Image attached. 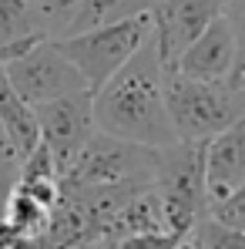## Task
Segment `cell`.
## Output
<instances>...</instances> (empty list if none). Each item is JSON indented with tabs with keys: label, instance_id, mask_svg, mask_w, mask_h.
<instances>
[{
	"label": "cell",
	"instance_id": "9a60e30c",
	"mask_svg": "<svg viewBox=\"0 0 245 249\" xmlns=\"http://www.w3.org/2000/svg\"><path fill=\"white\" fill-rule=\"evenodd\" d=\"M192 239H198L205 249H245V232L239 226L222 222L218 215H202L198 226L192 229Z\"/></svg>",
	"mask_w": 245,
	"mask_h": 249
},
{
	"label": "cell",
	"instance_id": "9c48e42d",
	"mask_svg": "<svg viewBox=\"0 0 245 249\" xmlns=\"http://www.w3.org/2000/svg\"><path fill=\"white\" fill-rule=\"evenodd\" d=\"M235 64H239V47H235L232 24H229L225 14H218L202 34L185 47V54L178 57V64L171 71H178L185 78H198V81H232Z\"/></svg>",
	"mask_w": 245,
	"mask_h": 249
},
{
	"label": "cell",
	"instance_id": "8fae6325",
	"mask_svg": "<svg viewBox=\"0 0 245 249\" xmlns=\"http://www.w3.org/2000/svg\"><path fill=\"white\" fill-rule=\"evenodd\" d=\"M47 34V0H0V57Z\"/></svg>",
	"mask_w": 245,
	"mask_h": 249
},
{
	"label": "cell",
	"instance_id": "30bf717a",
	"mask_svg": "<svg viewBox=\"0 0 245 249\" xmlns=\"http://www.w3.org/2000/svg\"><path fill=\"white\" fill-rule=\"evenodd\" d=\"M205 178H208V202L212 206L229 199L245 182V115L205 142Z\"/></svg>",
	"mask_w": 245,
	"mask_h": 249
},
{
	"label": "cell",
	"instance_id": "ba28073f",
	"mask_svg": "<svg viewBox=\"0 0 245 249\" xmlns=\"http://www.w3.org/2000/svg\"><path fill=\"white\" fill-rule=\"evenodd\" d=\"M225 10V0H155L151 20H155V44L164 68L171 71L185 47L202 34L205 27Z\"/></svg>",
	"mask_w": 245,
	"mask_h": 249
},
{
	"label": "cell",
	"instance_id": "277c9868",
	"mask_svg": "<svg viewBox=\"0 0 245 249\" xmlns=\"http://www.w3.org/2000/svg\"><path fill=\"white\" fill-rule=\"evenodd\" d=\"M158 148L98 131L81 155L64 168L61 182L78 189H145L155 185Z\"/></svg>",
	"mask_w": 245,
	"mask_h": 249
},
{
	"label": "cell",
	"instance_id": "7402d4cb",
	"mask_svg": "<svg viewBox=\"0 0 245 249\" xmlns=\"http://www.w3.org/2000/svg\"><path fill=\"white\" fill-rule=\"evenodd\" d=\"M175 249H205V246L198 243V239H192V236H185V239H178V243H175Z\"/></svg>",
	"mask_w": 245,
	"mask_h": 249
},
{
	"label": "cell",
	"instance_id": "ac0fdd59",
	"mask_svg": "<svg viewBox=\"0 0 245 249\" xmlns=\"http://www.w3.org/2000/svg\"><path fill=\"white\" fill-rule=\"evenodd\" d=\"M178 236L171 232H131V236H121L114 239L111 249H175Z\"/></svg>",
	"mask_w": 245,
	"mask_h": 249
},
{
	"label": "cell",
	"instance_id": "4fadbf2b",
	"mask_svg": "<svg viewBox=\"0 0 245 249\" xmlns=\"http://www.w3.org/2000/svg\"><path fill=\"white\" fill-rule=\"evenodd\" d=\"M155 0H81L71 27V31H87V27H98V24H111V20H121V17H131V14H145L151 10Z\"/></svg>",
	"mask_w": 245,
	"mask_h": 249
},
{
	"label": "cell",
	"instance_id": "3957f363",
	"mask_svg": "<svg viewBox=\"0 0 245 249\" xmlns=\"http://www.w3.org/2000/svg\"><path fill=\"white\" fill-rule=\"evenodd\" d=\"M151 34H155V20H151V10H145V14H131V17L111 20V24L87 27V31L61 34L57 44L78 64L87 88L98 91L111 74H118L124 64L151 41Z\"/></svg>",
	"mask_w": 245,
	"mask_h": 249
},
{
	"label": "cell",
	"instance_id": "8992f818",
	"mask_svg": "<svg viewBox=\"0 0 245 249\" xmlns=\"http://www.w3.org/2000/svg\"><path fill=\"white\" fill-rule=\"evenodd\" d=\"M7 78L17 88V94L37 108L44 101L74 94V91H87V81L78 71V64L61 51L57 37H37L34 44L14 51L10 57H3Z\"/></svg>",
	"mask_w": 245,
	"mask_h": 249
},
{
	"label": "cell",
	"instance_id": "5bb4252c",
	"mask_svg": "<svg viewBox=\"0 0 245 249\" xmlns=\"http://www.w3.org/2000/svg\"><path fill=\"white\" fill-rule=\"evenodd\" d=\"M50 215H54V209L44 206L41 199H34V196H27L20 189H10L7 192V219L24 232V239L41 236L44 229L50 226Z\"/></svg>",
	"mask_w": 245,
	"mask_h": 249
},
{
	"label": "cell",
	"instance_id": "52a82bcc",
	"mask_svg": "<svg viewBox=\"0 0 245 249\" xmlns=\"http://www.w3.org/2000/svg\"><path fill=\"white\" fill-rule=\"evenodd\" d=\"M37 124H41V142L50 148V155L57 159V168L64 175V168L71 165L81 148L98 135V118H94V91H74L54 101H44L34 108Z\"/></svg>",
	"mask_w": 245,
	"mask_h": 249
},
{
	"label": "cell",
	"instance_id": "44dd1931",
	"mask_svg": "<svg viewBox=\"0 0 245 249\" xmlns=\"http://www.w3.org/2000/svg\"><path fill=\"white\" fill-rule=\"evenodd\" d=\"M20 243H24V232L7 215H0V249H17Z\"/></svg>",
	"mask_w": 245,
	"mask_h": 249
},
{
	"label": "cell",
	"instance_id": "d6986e66",
	"mask_svg": "<svg viewBox=\"0 0 245 249\" xmlns=\"http://www.w3.org/2000/svg\"><path fill=\"white\" fill-rule=\"evenodd\" d=\"M78 7H81V0H47V34L61 37L71 27Z\"/></svg>",
	"mask_w": 245,
	"mask_h": 249
},
{
	"label": "cell",
	"instance_id": "5b68a950",
	"mask_svg": "<svg viewBox=\"0 0 245 249\" xmlns=\"http://www.w3.org/2000/svg\"><path fill=\"white\" fill-rule=\"evenodd\" d=\"M155 189L162 196L171 236H192L198 219L212 209L205 178V142H175L168 148H158Z\"/></svg>",
	"mask_w": 245,
	"mask_h": 249
},
{
	"label": "cell",
	"instance_id": "7a4b0ae2",
	"mask_svg": "<svg viewBox=\"0 0 245 249\" xmlns=\"http://www.w3.org/2000/svg\"><path fill=\"white\" fill-rule=\"evenodd\" d=\"M164 98L181 142H208L245 115V88L232 81H198L168 71Z\"/></svg>",
	"mask_w": 245,
	"mask_h": 249
},
{
	"label": "cell",
	"instance_id": "7c38bea8",
	"mask_svg": "<svg viewBox=\"0 0 245 249\" xmlns=\"http://www.w3.org/2000/svg\"><path fill=\"white\" fill-rule=\"evenodd\" d=\"M0 122L7 124V131L14 135L17 148L24 152V159L41 145V124H37V111L17 94V88L7 78V68L0 61Z\"/></svg>",
	"mask_w": 245,
	"mask_h": 249
},
{
	"label": "cell",
	"instance_id": "ffe728a7",
	"mask_svg": "<svg viewBox=\"0 0 245 249\" xmlns=\"http://www.w3.org/2000/svg\"><path fill=\"white\" fill-rule=\"evenodd\" d=\"M212 215H218V219L229 222V226H239L245 232V182L229 196V199H222L218 206H212Z\"/></svg>",
	"mask_w": 245,
	"mask_h": 249
},
{
	"label": "cell",
	"instance_id": "e0dca14e",
	"mask_svg": "<svg viewBox=\"0 0 245 249\" xmlns=\"http://www.w3.org/2000/svg\"><path fill=\"white\" fill-rule=\"evenodd\" d=\"M232 24V34H235V47H239V64H235V88H245V0H225V10H222Z\"/></svg>",
	"mask_w": 245,
	"mask_h": 249
},
{
	"label": "cell",
	"instance_id": "6da1fadb",
	"mask_svg": "<svg viewBox=\"0 0 245 249\" xmlns=\"http://www.w3.org/2000/svg\"><path fill=\"white\" fill-rule=\"evenodd\" d=\"M164 78H168V68L158 54L155 34H151V41L118 74H111L94 91L98 131L118 135L138 145H151V148H168V145L181 142L168 115Z\"/></svg>",
	"mask_w": 245,
	"mask_h": 249
},
{
	"label": "cell",
	"instance_id": "2e32d148",
	"mask_svg": "<svg viewBox=\"0 0 245 249\" xmlns=\"http://www.w3.org/2000/svg\"><path fill=\"white\" fill-rule=\"evenodd\" d=\"M20 168H24V152L17 148V142L7 131V124L0 122V196H7L17 185Z\"/></svg>",
	"mask_w": 245,
	"mask_h": 249
}]
</instances>
